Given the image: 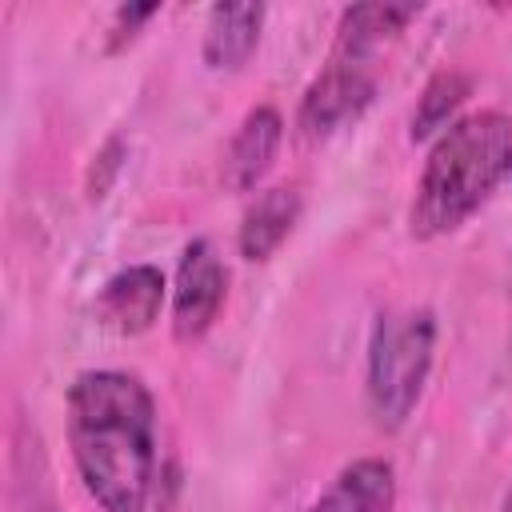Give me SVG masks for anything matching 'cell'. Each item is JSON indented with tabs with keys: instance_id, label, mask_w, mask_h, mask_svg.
<instances>
[{
	"instance_id": "4fadbf2b",
	"label": "cell",
	"mask_w": 512,
	"mask_h": 512,
	"mask_svg": "<svg viewBox=\"0 0 512 512\" xmlns=\"http://www.w3.org/2000/svg\"><path fill=\"white\" fill-rule=\"evenodd\" d=\"M156 16V8L152 4H144V8H116V24H112V48H120L124 40H132L136 36V28L144 24V20H152Z\"/></svg>"
},
{
	"instance_id": "5b68a950",
	"label": "cell",
	"mask_w": 512,
	"mask_h": 512,
	"mask_svg": "<svg viewBox=\"0 0 512 512\" xmlns=\"http://www.w3.org/2000/svg\"><path fill=\"white\" fill-rule=\"evenodd\" d=\"M224 292H228V272L212 240L184 244L176 264V284H172V332L180 344L200 340L216 324Z\"/></svg>"
},
{
	"instance_id": "52a82bcc",
	"label": "cell",
	"mask_w": 512,
	"mask_h": 512,
	"mask_svg": "<svg viewBox=\"0 0 512 512\" xmlns=\"http://www.w3.org/2000/svg\"><path fill=\"white\" fill-rule=\"evenodd\" d=\"M280 140H284V120H280V112L268 108V104L252 108V112L240 120V128H236V136H232V144H228V156H224V184L236 188V192H252V188L268 176V168H272V160H276V152H280Z\"/></svg>"
},
{
	"instance_id": "9c48e42d",
	"label": "cell",
	"mask_w": 512,
	"mask_h": 512,
	"mask_svg": "<svg viewBox=\"0 0 512 512\" xmlns=\"http://www.w3.org/2000/svg\"><path fill=\"white\" fill-rule=\"evenodd\" d=\"M296 220H300V192L296 188H288V184L260 188L252 196V204L244 208V220H240V256L244 260H268L288 240Z\"/></svg>"
},
{
	"instance_id": "6da1fadb",
	"label": "cell",
	"mask_w": 512,
	"mask_h": 512,
	"mask_svg": "<svg viewBox=\"0 0 512 512\" xmlns=\"http://www.w3.org/2000/svg\"><path fill=\"white\" fill-rule=\"evenodd\" d=\"M68 448L100 512H144L156 480V404L140 376L80 372L68 388Z\"/></svg>"
},
{
	"instance_id": "7a4b0ae2",
	"label": "cell",
	"mask_w": 512,
	"mask_h": 512,
	"mask_svg": "<svg viewBox=\"0 0 512 512\" xmlns=\"http://www.w3.org/2000/svg\"><path fill=\"white\" fill-rule=\"evenodd\" d=\"M512 176V116L484 108L444 128L424 160L408 212L412 236L436 240L480 212Z\"/></svg>"
},
{
	"instance_id": "3957f363",
	"label": "cell",
	"mask_w": 512,
	"mask_h": 512,
	"mask_svg": "<svg viewBox=\"0 0 512 512\" xmlns=\"http://www.w3.org/2000/svg\"><path fill=\"white\" fill-rule=\"evenodd\" d=\"M436 316L428 308L380 312L368 340V408L384 432L404 428L432 372Z\"/></svg>"
},
{
	"instance_id": "7c38bea8",
	"label": "cell",
	"mask_w": 512,
	"mask_h": 512,
	"mask_svg": "<svg viewBox=\"0 0 512 512\" xmlns=\"http://www.w3.org/2000/svg\"><path fill=\"white\" fill-rule=\"evenodd\" d=\"M468 92H472V80L464 72H456V68L432 76L428 88H424V96H420V104H416V116H412V140L440 136L444 128H452L456 124L452 116L468 100Z\"/></svg>"
},
{
	"instance_id": "8992f818",
	"label": "cell",
	"mask_w": 512,
	"mask_h": 512,
	"mask_svg": "<svg viewBox=\"0 0 512 512\" xmlns=\"http://www.w3.org/2000/svg\"><path fill=\"white\" fill-rule=\"evenodd\" d=\"M164 272L152 264H132L124 272H116L100 300H96V316L104 328L120 332V336H140L156 324L160 304H164Z\"/></svg>"
},
{
	"instance_id": "277c9868",
	"label": "cell",
	"mask_w": 512,
	"mask_h": 512,
	"mask_svg": "<svg viewBox=\"0 0 512 512\" xmlns=\"http://www.w3.org/2000/svg\"><path fill=\"white\" fill-rule=\"evenodd\" d=\"M376 96V60L332 52L320 76L308 84L300 100V132L304 136H332L336 128L352 124Z\"/></svg>"
},
{
	"instance_id": "5bb4252c",
	"label": "cell",
	"mask_w": 512,
	"mask_h": 512,
	"mask_svg": "<svg viewBox=\"0 0 512 512\" xmlns=\"http://www.w3.org/2000/svg\"><path fill=\"white\" fill-rule=\"evenodd\" d=\"M500 512H512V488L504 492V500H500Z\"/></svg>"
},
{
	"instance_id": "ba28073f",
	"label": "cell",
	"mask_w": 512,
	"mask_h": 512,
	"mask_svg": "<svg viewBox=\"0 0 512 512\" xmlns=\"http://www.w3.org/2000/svg\"><path fill=\"white\" fill-rule=\"evenodd\" d=\"M396 504V472L388 460L364 456L352 460L312 504V512H392Z\"/></svg>"
},
{
	"instance_id": "8fae6325",
	"label": "cell",
	"mask_w": 512,
	"mask_h": 512,
	"mask_svg": "<svg viewBox=\"0 0 512 512\" xmlns=\"http://www.w3.org/2000/svg\"><path fill=\"white\" fill-rule=\"evenodd\" d=\"M416 4H356L340 16V32H336V48L332 52H348V56H368L376 60V52L404 32L408 20H416Z\"/></svg>"
},
{
	"instance_id": "30bf717a",
	"label": "cell",
	"mask_w": 512,
	"mask_h": 512,
	"mask_svg": "<svg viewBox=\"0 0 512 512\" xmlns=\"http://www.w3.org/2000/svg\"><path fill=\"white\" fill-rule=\"evenodd\" d=\"M264 8L260 4H216L204 24L208 68H240L260 44Z\"/></svg>"
}]
</instances>
